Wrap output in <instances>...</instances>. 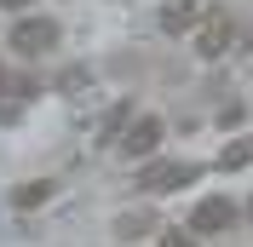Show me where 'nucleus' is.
<instances>
[{"label":"nucleus","mask_w":253,"mask_h":247,"mask_svg":"<svg viewBox=\"0 0 253 247\" xmlns=\"http://www.w3.org/2000/svg\"><path fill=\"white\" fill-rule=\"evenodd\" d=\"M196 23H202L196 0H167V6H161V29L167 35H184V29H196Z\"/></svg>","instance_id":"nucleus-6"},{"label":"nucleus","mask_w":253,"mask_h":247,"mask_svg":"<svg viewBox=\"0 0 253 247\" xmlns=\"http://www.w3.org/2000/svg\"><path fill=\"white\" fill-rule=\"evenodd\" d=\"M126 121H132V109H110V121H104V138H121V132H126Z\"/></svg>","instance_id":"nucleus-10"},{"label":"nucleus","mask_w":253,"mask_h":247,"mask_svg":"<svg viewBox=\"0 0 253 247\" xmlns=\"http://www.w3.org/2000/svg\"><path fill=\"white\" fill-rule=\"evenodd\" d=\"M156 247H196V236H184V230H161Z\"/></svg>","instance_id":"nucleus-11"},{"label":"nucleus","mask_w":253,"mask_h":247,"mask_svg":"<svg viewBox=\"0 0 253 247\" xmlns=\"http://www.w3.org/2000/svg\"><path fill=\"white\" fill-rule=\"evenodd\" d=\"M230 41H236V23H230L224 12H202V23L190 29V46H196V58H202V63L224 58V52H230Z\"/></svg>","instance_id":"nucleus-1"},{"label":"nucleus","mask_w":253,"mask_h":247,"mask_svg":"<svg viewBox=\"0 0 253 247\" xmlns=\"http://www.w3.org/2000/svg\"><path fill=\"white\" fill-rule=\"evenodd\" d=\"M248 213H253V201H248Z\"/></svg>","instance_id":"nucleus-14"},{"label":"nucleus","mask_w":253,"mask_h":247,"mask_svg":"<svg viewBox=\"0 0 253 247\" xmlns=\"http://www.w3.org/2000/svg\"><path fill=\"white\" fill-rule=\"evenodd\" d=\"M248 161H253V144H248V138H230L224 155H219V167H248Z\"/></svg>","instance_id":"nucleus-9"},{"label":"nucleus","mask_w":253,"mask_h":247,"mask_svg":"<svg viewBox=\"0 0 253 247\" xmlns=\"http://www.w3.org/2000/svg\"><path fill=\"white\" fill-rule=\"evenodd\" d=\"M144 230H156V218H150V213H121V218H115V236H126V242L144 236Z\"/></svg>","instance_id":"nucleus-8"},{"label":"nucleus","mask_w":253,"mask_h":247,"mask_svg":"<svg viewBox=\"0 0 253 247\" xmlns=\"http://www.w3.org/2000/svg\"><path fill=\"white\" fill-rule=\"evenodd\" d=\"M0 6H6V12H17V6H29V0H0Z\"/></svg>","instance_id":"nucleus-12"},{"label":"nucleus","mask_w":253,"mask_h":247,"mask_svg":"<svg viewBox=\"0 0 253 247\" xmlns=\"http://www.w3.org/2000/svg\"><path fill=\"white\" fill-rule=\"evenodd\" d=\"M236 224V201H224V196H207L196 201V213H190V230H207V236H219Z\"/></svg>","instance_id":"nucleus-4"},{"label":"nucleus","mask_w":253,"mask_h":247,"mask_svg":"<svg viewBox=\"0 0 253 247\" xmlns=\"http://www.w3.org/2000/svg\"><path fill=\"white\" fill-rule=\"evenodd\" d=\"M12 46L23 52V58L52 52L58 46V17H23V23H12Z\"/></svg>","instance_id":"nucleus-2"},{"label":"nucleus","mask_w":253,"mask_h":247,"mask_svg":"<svg viewBox=\"0 0 253 247\" xmlns=\"http://www.w3.org/2000/svg\"><path fill=\"white\" fill-rule=\"evenodd\" d=\"M0 92H6V63H0Z\"/></svg>","instance_id":"nucleus-13"},{"label":"nucleus","mask_w":253,"mask_h":247,"mask_svg":"<svg viewBox=\"0 0 253 247\" xmlns=\"http://www.w3.org/2000/svg\"><path fill=\"white\" fill-rule=\"evenodd\" d=\"M138 184L144 190H184V184H196V167L190 161H150Z\"/></svg>","instance_id":"nucleus-5"},{"label":"nucleus","mask_w":253,"mask_h":247,"mask_svg":"<svg viewBox=\"0 0 253 247\" xmlns=\"http://www.w3.org/2000/svg\"><path fill=\"white\" fill-rule=\"evenodd\" d=\"M161 132H167V121H161V115H132V121H126V132H121V155L144 161V155L161 144Z\"/></svg>","instance_id":"nucleus-3"},{"label":"nucleus","mask_w":253,"mask_h":247,"mask_svg":"<svg viewBox=\"0 0 253 247\" xmlns=\"http://www.w3.org/2000/svg\"><path fill=\"white\" fill-rule=\"evenodd\" d=\"M52 196H58V184H52V178H29L23 190H12V207H23V213H29V207H46Z\"/></svg>","instance_id":"nucleus-7"}]
</instances>
